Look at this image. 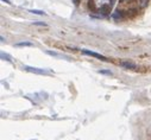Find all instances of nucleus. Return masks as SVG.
I'll list each match as a JSON object with an SVG mask.
<instances>
[{
  "label": "nucleus",
  "mask_w": 151,
  "mask_h": 140,
  "mask_svg": "<svg viewBox=\"0 0 151 140\" xmlns=\"http://www.w3.org/2000/svg\"><path fill=\"white\" fill-rule=\"evenodd\" d=\"M26 71H30V73H33V74H38V75H49L51 71L48 69H41V68H35V66H29V65H25L23 68Z\"/></svg>",
  "instance_id": "obj_1"
},
{
  "label": "nucleus",
  "mask_w": 151,
  "mask_h": 140,
  "mask_svg": "<svg viewBox=\"0 0 151 140\" xmlns=\"http://www.w3.org/2000/svg\"><path fill=\"white\" fill-rule=\"evenodd\" d=\"M139 3H140V6L142 7H145L147 5V3H149V0H139Z\"/></svg>",
  "instance_id": "obj_8"
},
{
  "label": "nucleus",
  "mask_w": 151,
  "mask_h": 140,
  "mask_svg": "<svg viewBox=\"0 0 151 140\" xmlns=\"http://www.w3.org/2000/svg\"><path fill=\"white\" fill-rule=\"evenodd\" d=\"M82 54H85V55H87V56H92V57H95V58H98V59H101V61H108L105 56H102V55H100V54H98V52H94V51H89V50H82Z\"/></svg>",
  "instance_id": "obj_2"
},
{
  "label": "nucleus",
  "mask_w": 151,
  "mask_h": 140,
  "mask_svg": "<svg viewBox=\"0 0 151 140\" xmlns=\"http://www.w3.org/2000/svg\"><path fill=\"white\" fill-rule=\"evenodd\" d=\"M120 65L125 69H131V70H136L137 69V65L133 63V62H130V61H123L120 62Z\"/></svg>",
  "instance_id": "obj_3"
},
{
  "label": "nucleus",
  "mask_w": 151,
  "mask_h": 140,
  "mask_svg": "<svg viewBox=\"0 0 151 140\" xmlns=\"http://www.w3.org/2000/svg\"><path fill=\"white\" fill-rule=\"evenodd\" d=\"M109 10H111V6H109V5H104V6L100 9V12H101L102 14H107V13L109 12Z\"/></svg>",
  "instance_id": "obj_4"
},
{
  "label": "nucleus",
  "mask_w": 151,
  "mask_h": 140,
  "mask_svg": "<svg viewBox=\"0 0 151 140\" xmlns=\"http://www.w3.org/2000/svg\"><path fill=\"white\" fill-rule=\"evenodd\" d=\"M30 12L31 13H33V14H45V12H43V11H38V10H30Z\"/></svg>",
  "instance_id": "obj_6"
},
{
  "label": "nucleus",
  "mask_w": 151,
  "mask_h": 140,
  "mask_svg": "<svg viewBox=\"0 0 151 140\" xmlns=\"http://www.w3.org/2000/svg\"><path fill=\"white\" fill-rule=\"evenodd\" d=\"M1 58L3 59L6 58V61H11V56H9L7 54H4V52H1Z\"/></svg>",
  "instance_id": "obj_7"
},
{
  "label": "nucleus",
  "mask_w": 151,
  "mask_h": 140,
  "mask_svg": "<svg viewBox=\"0 0 151 140\" xmlns=\"http://www.w3.org/2000/svg\"><path fill=\"white\" fill-rule=\"evenodd\" d=\"M16 45L17 46H33V43H31V42H20V43H17Z\"/></svg>",
  "instance_id": "obj_5"
},
{
  "label": "nucleus",
  "mask_w": 151,
  "mask_h": 140,
  "mask_svg": "<svg viewBox=\"0 0 151 140\" xmlns=\"http://www.w3.org/2000/svg\"><path fill=\"white\" fill-rule=\"evenodd\" d=\"M101 74H107V75H112V73L111 71H100Z\"/></svg>",
  "instance_id": "obj_10"
},
{
  "label": "nucleus",
  "mask_w": 151,
  "mask_h": 140,
  "mask_svg": "<svg viewBox=\"0 0 151 140\" xmlns=\"http://www.w3.org/2000/svg\"><path fill=\"white\" fill-rule=\"evenodd\" d=\"M33 25H42V26H45L44 23H33Z\"/></svg>",
  "instance_id": "obj_9"
},
{
  "label": "nucleus",
  "mask_w": 151,
  "mask_h": 140,
  "mask_svg": "<svg viewBox=\"0 0 151 140\" xmlns=\"http://www.w3.org/2000/svg\"><path fill=\"white\" fill-rule=\"evenodd\" d=\"M3 1H5V3H7V4H10V1H9V0H3Z\"/></svg>",
  "instance_id": "obj_12"
},
{
  "label": "nucleus",
  "mask_w": 151,
  "mask_h": 140,
  "mask_svg": "<svg viewBox=\"0 0 151 140\" xmlns=\"http://www.w3.org/2000/svg\"><path fill=\"white\" fill-rule=\"evenodd\" d=\"M73 1H74L75 4H79V0H73Z\"/></svg>",
  "instance_id": "obj_11"
}]
</instances>
